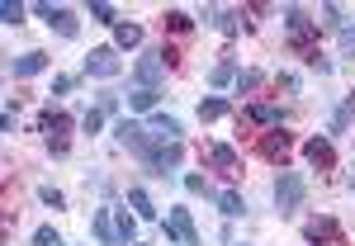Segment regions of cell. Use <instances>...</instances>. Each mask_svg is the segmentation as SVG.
<instances>
[{
	"label": "cell",
	"instance_id": "7a4b0ae2",
	"mask_svg": "<svg viewBox=\"0 0 355 246\" xmlns=\"http://www.w3.org/2000/svg\"><path fill=\"white\" fill-rule=\"evenodd\" d=\"M71 114L62 109H43V118H38V133H43V142H48V152L53 157H67V147H71Z\"/></svg>",
	"mask_w": 355,
	"mask_h": 246
},
{
	"label": "cell",
	"instance_id": "5b68a950",
	"mask_svg": "<svg viewBox=\"0 0 355 246\" xmlns=\"http://www.w3.org/2000/svg\"><path fill=\"white\" fill-rule=\"evenodd\" d=\"M33 15H38V19H48V28H57L62 38H76V33H81L76 15H71L67 5H53V0H43V5H33Z\"/></svg>",
	"mask_w": 355,
	"mask_h": 246
},
{
	"label": "cell",
	"instance_id": "4fadbf2b",
	"mask_svg": "<svg viewBox=\"0 0 355 246\" xmlns=\"http://www.w3.org/2000/svg\"><path fill=\"white\" fill-rule=\"evenodd\" d=\"M303 157H308L313 170H331V166H336V147H331L327 137H308V142H303Z\"/></svg>",
	"mask_w": 355,
	"mask_h": 246
},
{
	"label": "cell",
	"instance_id": "d4e9b609",
	"mask_svg": "<svg viewBox=\"0 0 355 246\" xmlns=\"http://www.w3.org/2000/svg\"><path fill=\"white\" fill-rule=\"evenodd\" d=\"M90 19H95V24H123L110 0H90Z\"/></svg>",
	"mask_w": 355,
	"mask_h": 246
},
{
	"label": "cell",
	"instance_id": "5bb4252c",
	"mask_svg": "<svg viewBox=\"0 0 355 246\" xmlns=\"http://www.w3.org/2000/svg\"><path fill=\"white\" fill-rule=\"evenodd\" d=\"M303 237H308V242H331V246H346L341 227H336L331 218H313V222H303Z\"/></svg>",
	"mask_w": 355,
	"mask_h": 246
},
{
	"label": "cell",
	"instance_id": "836d02e7",
	"mask_svg": "<svg viewBox=\"0 0 355 246\" xmlns=\"http://www.w3.org/2000/svg\"><path fill=\"white\" fill-rule=\"evenodd\" d=\"M33 246H62V237H57L53 227H38V232H33Z\"/></svg>",
	"mask_w": 355,
	"mask_h": 246
},
{
	"label": "cell",
	"instance_id": "7402d4cb",
	"mask_svg": "<svg viewBox=\"0 0 355 246\" xmlns=\"http://www.w3.org/2000/svg\"><path fill=\"white\" fill-rule=\"evenodd\" d=\"M162 28H166V33H175V38H185V33L194 28V19L185 15V10H166V15H162Z\"/></svg>",
	"mask_w": 355,
	"mask_h": 246
},
{
	"label": "cell",
	"instance_id": "8fae6325",
	"mask_svg": "<svg viewBox=\"0 0 355 246\" xmlns=\"http://www.w3.org/2000/svg\"><path fill=\"white\" fill-rule=\"evenodd\" d=\"M209 166H214L218 175H227V180L242 175V157H237V147H227V142H214V147H209Z\"/></svg>",
	"mask_w": 355,
	"mask_h": 246
},
{
	"label": "cell",
	"instance_id": "52a82bcc",
	"mask_svg": "<svg viewBox=\"0 0 355 246\" xmlns=\"http://www.w3.org/2000/svg\"><path fill=\"white\" fill-rule=\"evenodd\" d=\"M114 137H119V147H128V152H137L142 161H147V157L157 152V147L147 142V128H142V123H133V118H119V123H114Z\"/></svg>",
	"mask_w": 355,
	"mask_h": 246
},
{
	"label": "cell",
	"instance_id": "2e32d148",
	"mask_svg": "<svg viewBox=\"0 0 355 246\" xmlns=\"http://www.w3.org/2000/svg\"><path fill=\"white\" fill-rule=\"evenodd\" d=\"M180 157H185L180 142H171V147H157V152L147 157V166H152V175H171V170L180 166Z\"/></svg>",
	"mask_w": 355,
	"mask_h": 246
},
{
	"label": "cell",
	"instance_id": "277c9868",
	"mask_svg": "<svg viewBox=\"0 0 355 246\" xmlns=\"http://www.w3.org/2000/svg\"><path fill=\"white\" fill-rule=\"evenodd\" d=\"M256 152H261V161L270 166H289V157H294V137L284 133V128H270V133H261V142H256Z\"/></svg>",
	"mask_w": 355,
	"mask_h": 246
},
{
	"label": "cell",
	"instance_id": "e0dca14e",
	"mask_svg": "<svg viewBox=\"0 0 355 246\" xmlns=\"http://www.w3.org/2000/svg\"><path fill=\"white\" fill-rule=\"evenodd\" d=\"M43 67H48V53H24V57L10 62V76H15V81H28V76H38Z\"/></svg>",
	"mask_w": 355,
	"mask_h": 246
},
{
	"label": "cell",
	"instance_id": "d6986e66",
	"mask_svg": "<svg viewBox=\"0 0 355 246\" xmlns=\"http://www.w3.org/2000/svg\"><path fill=\"white\" fill-rule=\"evenodd\" d=\"M232 81H237V62H232V57H218V62H214V71H209V85L223 90V85H232Z\"/></svg>",
	"mask_w": 355,
	"mask_h": 246
},
{
	"label": "cell",
	"instance_id": "d590c367",
	"mask_svg": "<svg viewBox=\"0 0 355 246\" xmlns=\"http://www.w3.org/2000/svg\"><path fill=\"white\" fill-rule=\"evenodd\" d=\"M185 190H190V194H204V199H209V180H204V175H185Z\"/></svg>",
	"mask_w": 355,
	"mask_h": 246
},
{
	"label": "cell",
	"instance_id": "f35d334b",
	"mask_svg": "<svg viewBox=\"0 0 355 246\" xmlns=\"http://www.w3.org/2000/svg\"><path fill=\"white\" fill-rule=\"evenodd\" d=\"M162 62H166V71H175L180 67V48H162Z\"/></svg>",
	"mask_w": 355,
	"mask_h": 246
},
{
	"label": "cell",
	"instance_id": "1f68e13d",
	"mask_svg": "<svg viewBox=\"0 0 355 246\" xmlns=\"http://www.w3.org/2000/svg\"><path fill=\"white\" fill-rule=\"evenodd\" d=\"M336 43H341V57H355V24H346L336 33Z\"/></svg>",
	"mask_w": 355,
	"mask_h": 246
},
{
	"label": "cell",
	"instance_id": "f1b7e54d",
	"mask_svg": "<svg viewBox=\"0 0 355 246\" xmlns=\"http://www.w3.org/2000/svg\"><path fill=\"white\" fill-rule=\"evenodd\" d=\"M0 19H5L10 28L24 24V5H19V0H5V5H0Z\"/></svg>",
	"mask_w": 355,
	"mask_h": 246
},
{
	"label": "cell",
	"instance_id": "cb8c5ba5",
	"mask_svg": "<svg viewBox=\"0 0 355 246\" xmlns=\"http://www.w3.org/2000/svg\"><path fill=\"white\" fill-rule=\"evenodd\" d=\"M199 118H204V123H214V118H227V100H223V95H209V100L199 105Z\"/></svg>",
	"mask_w": 355,
	"mask_h": 246
},
{
	"label": "cell",
	"instance_id": "ab89813d",
	"mask_svg": "<svg viewBox=\"0 0 355 246\" xmlns=\"http://www.w3.org/2000/svg\"><path fill=\"white\" fill-rule=\"evenodd\" d=\"M308 67H313V71H318V76H327V71H331V62H327V57H322V53L313 57V62H308Z\"/></svg>",
	"mask_w": 355,
	"mask_h": 246
},
{
	"label": "cell",
	"instance_id": "484cf974",
	"mask_svg": "<svg viewBox=\"0 0 355 246\" xmlns=\"http://www.w3.org/2000/svg\"><path fill=\"white\" fill-rule=\"evenodd\" d=\"M214 24H218L227 38H237V28H242L246 19H242V10H218V19H214Z\"/></svg>",
	"mask_w": 355,
	"mask_h": 246
},
{
	"label": "cell",
	"instance_id": "7c38bea8",
	"mask_svg": "<svg viewBox=\"0 0 355 246\" xmlns=\"http://www.w3.org/2000/svg\"><path fill=\"white\" fill-rule=\"evenodd\" d=\"M242 123L246 128H284V114H279V105H246L242 109Z\"/></svg>",
	"mask_w": 355,
	"mask_h": 246
},
{
	"label": "cell",
	"instance_id": "e575fe53",
	"mask_svg": "<svg viewBox=\"0 0 355 246\" xmlns=\"http://www.w3.org/2000/svg\"><path fill=\"white\" fill-rule=\"evenodd\" d=\"M100 123H105V114H100V109H85V118H81L85 133H100Z\"/></svg>",
	"mask_w": 355,
	"mask_h": 246
},
{
	"label": "cell",
	"instance_id": "83f0119b",
	"mask_svg": "<svg viewBox=\"0 0 355 246\" xmlns=\"http://www.w3.org/2000/svg\"><path fill=\"white\" fill-rule=\"evenodd\" d=\"M237 95H251V90H261V85H266V76H261V71H237Z\"/></svg>",
	"mask_w": 355,
	"mask_h": 246
},
{
	"label": "cell",
	"instance_id": "9c48e42d",
	"mask_svg": "<svg viewBox=\"0 0 355 246\" xmlns=\"http://www.w3.org/2000/svg\"><path fill=\"white\" fill-rule=\"evenodd\" d=\"M142 128H147V142L152 147H171V142H180V133H185L180 118H171V114H152Z\"/></svg>",
	"mask_w": 355,
	"mask_h": 246
},
{
	"label": "cell",
	"instance_id": "30bf717a",
	"mask_svg": "<svg viewBox=\"0 0 355 246\" xmlns=\"http://www.w3.org/2000/svg\"><path fill=\"white\" fill-rule=\"evenodd\" d=\"M166 81V62H162V48H147L137 57L133 67V85H162Z\"/></svg>",
	"mask_w": 355,
	"mask_h": 246
},
{
	"label": "cell",
	"instance_id": "6da1fadb",
	"mask_svg": "<svg viewBox=\"0 0 355 246\" xmlns=\"http://www.w3.org/2000/svg\"><path fill=\"white\" fill-rule=\"evenodd\" d=\"M284 28H289V48L303 62H313L318 57V19H308V10H299V5H284Z\"/></svg>",
	"mask_w": 355,
	"mask_h": 246
},
{
	"label": "cell",
	"instance_id": "74e56055",
	"mask_svg": "<svg viewBox=\"0 0 355 246\" xmlns=\"http://www.w3.org/2000/svg\"><path fill=\"white\" fill-rule=\"evenodd\" d=\"M76 90V76H57L53 81V95H71Z\"/></svg>",
	"mask_w": 355,
	"mask_h": 246
},
{
	"label": "cell",
	"instance_id": "3957f363",
	"mask_svg": "<svg viewBox=\"0 0 355 246\" xmlns=\"http://www.w3.org/2000/svg\"><path fill=\"white\" fill-rule=\"evenodd\" d=\"M303 194H308V180H303L299 170H279V180H275V209H279V218H289L299 209Z\"/></svg>",
	"mask_w": 355,
	"mask_h": 246
},
{
	"label": "cell",
	"instance_id": "44dd1931",
	"mask_svg": "<svg viewBox=\"0 0 355 246\" xmlns=\"http://www.w3.org/2000/svg\"><path fill=\"white\" fill-rule=\"evenodd\" d=\"M128 209H133L142 222L157 218V204H152V194H147V190H128Z\"/></svg>",
	"mask_w": 355,
	"mask_h": 246
},
{
	"label": "cell",
	"instance_id": "f546056e",
	"mask_svg": "<svg viewBox=\"0 0 355 246\" xmlns=\"http://www.w3.org/2000/svg\"><path fill=\"white\" fill-rule=\"evenodd\" d=\"M322 28H346V15H341V5H322Z\"/></svg>",
	"mask_w": 355,
	"mask_h": 246
},
{
	"label": "cell",
	"instance_id": "60d3db41",
	"mask_svg": "<svg viewBox=\"0 0 355 246\" xmlns=\"http://www.w3.org/2000/svg\"><path fill=\"white\" fill-rule=\"evenodd\" d=\"M237 246H246V242H237Z\"/></svg>",
	"mask_w": 355,
	"mask_h": 246
},
{
	"label": "cell",
	"instance_id": "603a6c76",
	"mask_svg": "<svg viewBox=\"0 0 355 246\" xmlns=\"http://www.w3.org/2000/svg\"><path fill=\"white\" fill-rule=\"evenodd\" d=\"M218 213H223V218H242V213H246V199L237 190H223L218 194Z\"/></svg>",
	"mask_w": 355,
	"mask_h": 246
},
{
	"label": "cell",
	"instance_id": "8992f818",
	"mask_svg": "<svg viewBox=\"0 0 355 246\" xmlns=\"http://www.w3.org/2000/svg\"><path fill=\"white\" fill-rule=\"evenodd\" d=\"M119 71H123L119 48H90V57H85V76H95V81H114Z\"/></svg>",
	"mask_w": 355,
	"mask_h": 246
},
{
	"label": "cell",
	"instance_id": "ffe728a7",
	"mask_svg": "<svg viewBox=\"0 0 355 246\" xmlns=\"http://www.w3.org/2000/svg\"><path fill=\"white\" fill-rule=\"evenodd\" d=\"M137 43H142V24H128V19H123V24H114V48H123V53H128V48H137Z\"/></svg>",
	"mask_w": 355,
	"mask_h": 246
},
{
	"label": "cell",
	"instance_id": "9a60e30c",
	"mask_svg": "<svg viewBox=\"0 0 355 246\" xmlns=\"http://www.w3.org/2000/svg\"><path fill=\"white\" fill-rule=\"evenodd\" d=\"M162 100V85H128V109L133 114H152Z\"/></svg>",
	"mask_w": 355,
	"mask_h": 246
},
{
	"label": "cell",
	"instance_id": "ba28073f",
	"mask_svg": "<svg viewBox=\"0 0 355 246\" xmlns=\"http://www.w3.org/2000/svg\"><path fill=\"white\" fill-rule=\"evenodd\" d=\"M166 242H180V246H199V227H194L190 209H171V213H166Z\"/></svg>",
	"mask_w": 355,
	"mask_h": 246
},
{
	"label": "cell",
	"instance_id": "4316f807",
	"mask_svg": "<svg viewBox=\"0 0 355 246\" xmlns=\"http://www.w3.org/2000/svg\"><path fill=\"white\" fill-rule=\"evenodd\" d=\"M355 118V90L341 100V109H336V118H331V133H346V123Z\"/></svg>",
	"mask_w": 355,
	"mask_h": 246
},
{
	"label": "cell",
	"instance_id": "8d00e7d4",
	"mask_svg": "<svg viewBox=\"0 0 355 246\" xmlns=\"http://www.w3.org/2000/svg\"><path fill=\"white\" fill-rule=\"evenodd\" d=\"M0 128H5V133H15V128H19V109H15V105H5V118H0Z\"/></svg>",
	"mask_w": 355,
	"mask_h": 246
},
{
	"label": "cell",
	"instance_id": "ac0fdd59",
	"mask_svg": "<svg viewBox=\"0 0 355 246\" xmlns=\"http://www.w3.org/2000/svg\"><path fill=\"white\" fill-rule=\"evenodd\" d=\"M114 232H119V246H137V213L114 209Z\"/></svg>",
	"mask_w": 355,
	"mask_h": 246
},
{
	"label": "cell",
	"instance_id": "4dcf8cb0",
	"mask_svg": "<svg viewBox=\"0 0 355 246\" xmlns=\"http://www.w3.org/2000/svg\"><path fill=\"white\" fill-rule=\"evenodd\" d=\"M95 109H100V114H119V90H100Z\"/></svg>",
	"mask_w": 355,
	"mask_h": 246
},
{
	"label": "cell",
	"instance_id": "d6a6232c",
	"mask_svg": "<svg viewBox=\"0 0 355 246\" xmlns=\"http://www.w3.org/2000/svg\"><path fill=\"white\" fill-rule=\"evenodd\" d=\"M38 199H43L48 209H62V204H67V199H62V190H53V185H43V190H38Z\"/></svg>",
	"mask_w": 355,
	"mask_h": 246
}]
</instances>
